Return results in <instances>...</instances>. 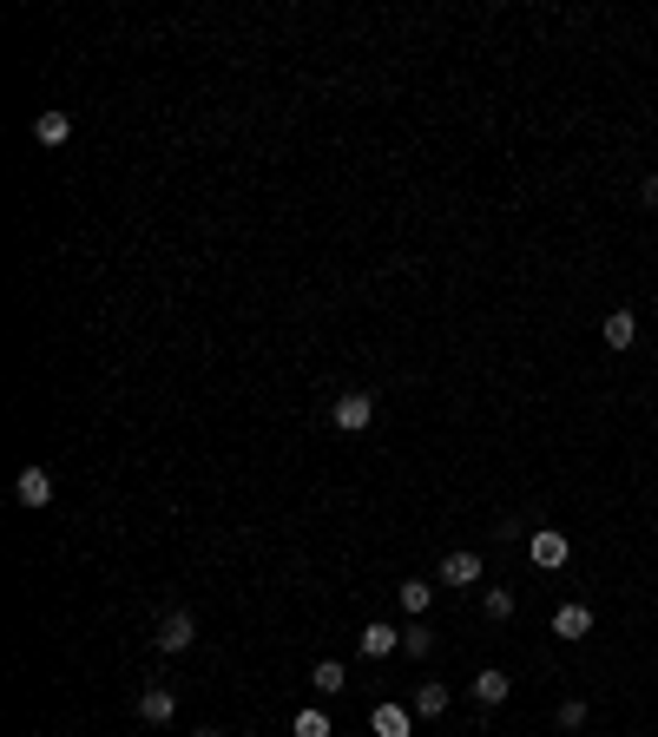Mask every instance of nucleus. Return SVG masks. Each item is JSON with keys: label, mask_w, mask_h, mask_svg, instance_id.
Wrapping results in <instances>:
<instances>
[{"label": "nucleus", "mask_w": 658, "mask_h": 737, "mask_svg": "<svg viewBox=\"0 0 658 737\" xmlns=\"http://www.w3.org/2000/svg\"><path fill=\"white\" fill-rule=\"evenodd\" d=\"M645 204H652V211H658V178H645Z\"/></svg>", "instance_id": "obj_20"}, {"label": "nucleus", "mask_w": 658, "mask_h": 737, "mask_svg": "<svg viewBox=\"0 0 658 737\" xmlns=\"http://www.w3.org/2000/svg\"><path fill=\"white\" fill-rule=\"evenodd\" d=\"M481 612H487V619H514V593H507V586H487Z\"/></svg>", "instance_id": "obj_17"}, {"label": "nucleus", "mask_w": 658, "mask_h": 737, "mask_svg": "<svg viewBox=\"0 0 658 737\" xmlns=\"http://www.w3.org/2000/svg\"><path fill=\"white\" fill-rule=\"evenodd\" d=\"M402 652H408V659H428V652H435V632H428V626H408L402 632Z\"/></svg>", "instance_id": "obj_18"}, {"label": "nucleus", "mask_w": 658, "mask_h": 737, "mask_svg": "<svg viewBox=\"0 0 658 737\" xmlns=\"http://www.w3.org/2000/svg\"><path fill=\"white\" fill-rule=\"evenodd\" d=\"M441 711H448V685H441V678L415 685V718H441Z\"/></svg>", "instance_id": "obj_15"}, {"label": "nucleus", "mask_w": 658, "mask_h": 737, "mask_svg": "<svg viewBox=\"0 0 658 737\" xmlns=\"http://www.w3.org/2000/svg\"><path fill=\"white\" fill-rule=\"evenodd\" d=\"M481 573H487V560H481V553H474V547H455V553H441V566H435V580H441V586H455V593H461V586H474V580H481Z\"/></svg>", "instance_id": "obj_2"}, {"label": "nucleus", "mask_w": 658, "mask_h": 737, "mask_svg": "<svg viewBox=\"0 0 658 737\" xmlns=\"http://www.w3.org/2000/svg\"><path fill=\"white\" fill-rule=\"evenodd\" d=\"M290 737H329V711L323 705H303L297 724H290Z\"/></svg>", "instance_id": "obj_16"}, {"label": "nucleus", "mask_w": 658, "mask_h": 737, "mask_svg": "<svg viewBox=\"0 0 658 737\" xmlns=\"http://www.w3.org/2000/svg\"><path fill=\"white\" fill-rule=\"evenodd\" d=\"M33 139H40V145H66V139H73V119H66L60 106L40 112V119H33Z\"/></svg>", "instance_id": "obj_13"}, {"label": "nucleus", "mask_w": 658, "mask_h": 737, "mask_svg": "<svg viewBox=\"0 0 658 737\" xmlns=\"http://www.w3.org/2000/svg\"><path fill=\"white\" fill-rule=\"evenodd\" d=\"M14 501L20 507H47L53 501V474L33 461V468H20V481H14Z\"/></svg>", "instance_id": "obj_4"}, {"label": "nucleus", "mask_w": 658, "mask_h": 737, "mask_svg": "<svg viewBox=\"0 0 658 737\" xmlns=\"http://www.w3.org/2000/svg\"><path fill=\"white\" fill-rule=\"evenodd\" d=\"M369 731H376V737H408V731H415V718H408V705L382 698V705L369 711Z\"/></svg>", "instance_id": "obj_7"}, {"label": "nucleus", "mask_w": 658, "mask_h": 737, "mask_svg": "<svg viewBox=\"0 0 658 737\" xmlns=\"http://www.w3.org/2000/svg\"><path fill=\"white\" fill-rule=\"evenodd\" d=\"M395 599H402L408 619H422V612L435 606V586H428V580H402V586H395Z\"/></svg>", "instance_id": "obj_14"}, {"label": "nucleus", "mask_w": 658, "mask_h": 737, "mask_svg": "<svg viewBox=\"0 0 658 737\" xmlns=\"http://www.w3.org/2000/svg\"><path fill=\"white\" fill-rule=\"evenodd\" d=\"M329 428L336 435H362V428H376V395L369 389H343L329 402Z\"/></svg>", "instance_id": "obj_1"}, {"label": "nucleus", "mask_w": 658, "mask_h": 737, "mask_svg": "<svg viewBox=\"0 0 658 737\" xmlns=\"http://www.w3.org/2000/svg\"><path fill=\"white\" fill-rule=\"evenodd\" d=\"M468 691H474V705H507V691H514V678H507L501 665H481Z\"/></svg>", "instance_id": "obj_6"}, {"label": "nucleus", "mask_w": 658, "mask_h": 737, "mask_svg": "<svg viewBox=\"0 0 658 737\" xmlns=\"http://www.w3.org/2000/svg\"><path fill=\"white\" fill-rule=\"evenodd\" d=\"M553 632H560V639H586V632H593V606H580V599H566V606L553 612Z\"/></svg>", "instance_id": "obj_9"}, {"label": "nucleus", "mask_w": 658, "mask_h": 737, "mask_svg": "<svg viewBox=\"0 0 658 737\" xmlns=\"http://www.w3.org/2000/svg\"><path fill=\"white\" fill-rule=\"evenodd\" d=\"M191 639H198V619H191L185 606L158 619V652H172V659H178V652H191Z\"/></svg>", "instance_id": "obj_3"}, {"label": "nucleus", "mask_w": 658, "mask_h": 737, "mask_svg": "<svg viewBox=\"0 0 658 737\" xmlns=\"http://www.w3.org/2000/svg\"><path fill=\"white\" fill-rule=\"evenodd\" d=\"M599 336H606V349H632V343H639V316H632V310H612L606 323H599Z\"/></svg>", "instance_id": "obj_11"}, {"label": "nucleus", "mask_w": 658, "mask_h": 737, "mask_svg": "<svg viewBox=\"0 0 658 737\" xmlns=\"http://www.w3.org/2000/svg\"><path fill=\"white\" fill-rule=\"evenodd\" d=\"M362 659H389V652H402V632H395V626H382V619H376V626H362Z\"/></svg>", "instance_id": "obj_10"}, {"label": "nucleus", "mask_w": 658, "mask_h": 737, "mask_svg": "<svg viewBox=\"0 0 658 737\" xmlns=\"http://www.w3.org/2000/svg\"><path fill=\"white\" fill-rule=\"evenodd\" d=\"M310 685H316V698H336V691H349V672H343V659H316Z\"/></svg>", "instance_id": "obj_12"}, {"label": "nucleus", "mask_w": 658, "mask_h": 737, "mask_svg": "<svg viewBox=\"0 0 658 737\" xmlns=\"http://www.w3.org/2000/svg\"><path fill=\"white\" fill-rule=\"evenodd\" d=\"M553 718H560V731H580V724L593 718V711H586V698H566V705L553 711Z\"/></svg>", "instance_id": "obj_19"}, {"label": "nucleus", "mask_w": 658, "mask_h": 737, "mask_svg": "<svg viewBox=\"0 0 658 737\" xmlns=\"http://www.w3.org/2000/svg\"><path fill=\"white\" fill-rule=\"evenodd\" d=\"M132 711H139L145 724H172V718H178V698H172L165 685H145L139 698H132Z\"/></svg>", "instance_id": "obj_5"}, {"label": "nucleus", "mask_w": 658, "mask_h": 737, "mask_svg": "<svg viewBox=\"0 0 658 737\" xmlns=\"http://www.w3.org/2000/svg\"><path fill=\"white\" fill-rule=\"evenodd\" d=\"M527 553H533V566H547V573H553V566H566V534H560V527H540V534L527 540Z\"/></svg>", "instance_id": "obj_8"}, {"label": "nucleus", "mask_w": 658, "mask_h": 737, "mask_svg": "<svg viewBox=\"0 0 658 737\" xmlns=\"http://www.w3.org/2000/svg\"><path fill=\"white\" fill-rule=\"evenodd\" d=\"M198 737H224V731H211V724H204V731H198Z\"/></svg>", "instance_id": "obj_21"}, {"label": "nucleus", "mask_w": 658, "mask_h": 737, "mask_svg": "<svg viewBox=\"0 0 658 737\" xmlns=\"http://www.w3.org/2000/svg\"><path fill=\"white\" fill-rule=\"evenodd\" d=\"M652 20H658V14H652Z\"/></svg>", "instance_id": "obj_22"}]
</instances>
